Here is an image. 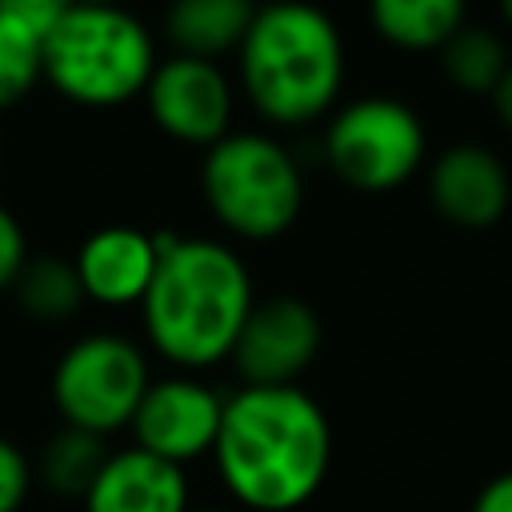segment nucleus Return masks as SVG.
I'll return each instance as SVG.
<instances>
[{
	"label": "nucleus",
	"instance_id": "1",
	"mask_svg": "<svg viewBox=\"0 0 512 512\" xmlns=\"http://www.w3.org/2000/svg\"><path fill=\"white\" fill-rule=\"evenodd\" d=\"M212 460L236 504L252 512H296L328 476L332 428L300 384H244L224 396Z\"/></svg>",
	"mask_w": 512,
	"mask_h": 512
},
{
	"label": "nucleus",
	"instance_id": "2",
	"mask_svg": "<svg viewBox=\"0 0 512 512\" xmlns=\"http://www.w3.org/2000/svg\"><path fill=\"white\" fill-rule=\"evenodd\" d=\"M156 248L160 260L140 300L148 344L184 372L228 360L256 304L244 260L208 236L156 232Z\"/></svg>",
	"mask_w": 512,
	"mask_h": 512
},
{
	"label": "nucleus",
	"instance_id": "3",
	"mask_svg": "<svg viewBox=\"0 0 512 512\" xmlns=\"http://www.w3.org/2000/svg\"><path fill=\"white\" fill-rule=\"evenodd\" d=\"M236 76L248 104L268 124H312L336 104L344 84L340 28L308 0L260 4L236 48Z\"/></svg>",
	"mask_w": 512,
	"mask_h": 512
},
{
	"label": "nucleus",
	"instance_id": "4",
	"mask_svg": "<svg viewBox=\"0 0 512 512\" xmlns=\"http://www.w3.org/2000/svg\"><path fill=\"white\" fill-rule=\"evenodd\" d=\"M44 80L80 108H116L144 96L160 56L152 32L120 4L80 0L40 40Z\"/></svg>",
	"mask_w": 512,
	"mask_h": 512
},
{
	"label": "nucleus",
	"instance_id": "5",
	"mask_svg": "<svg viewBox=\"0 0 512 512\" xmlns=\"http://www.w3.org/2000/svg\"><path fill=\"white\" fill-rule=\"evenodd\" d=\"M200 192L216 224L240 240L284 236L304 208L296 156L264 132H228L204 152Z\"/></svg>",
	"mask_w": 512,
	"mask_h": 512
},
{
	"label": "nucleus",
	"instance_id": "6",
	"mask_svg": "<svg viewBox=\"0 0 512 512\" xmlns=\"http://www.w3.org/2000/svg\"><path fill=\"white\" fill-rule=\"evenodd\" d=\"M148 384V360L128 336L92 332L60 352L52 368V404L64 424L112 436L132 424Z\"/></svg>",
	"mask_w": 512,
	"mask_h": 512
},
{
	"label": "nucleus",
	"instance_id": "7",
	"mask_svg": "<svg viewBox=\"0 0 512 512\" xmlns=\"http://www.w3.org/2000/svg\"><path fill=\"white\" fill-rule=\"evenodd\" d=\"M324 160L356 192H392L424 164V124L404 100L360 96L328 120Z\"/></svg>",
	"mask_w": 512,
	"mask_h": 512
},
{
	"label": "nucleus",
	"instance_id": "8",
	"mask_svg": "<svg viewBox=\"0 0 512 512\" xmlns=\"http://www.w3.org/2000/svg\"><path fill=\"white\" fill-rule=\"evenodd\" d=\"M152 124L188 148H212L232 132V80L216 60L164 56L144 88Z\"/></svg>",
	"mask_w": 512,
	"mask_h": 512
},
{
	"label": "nucleus",
	"instance_id": "9",
	"mask_svg": "<svg viewBox=\"0 0 512 512\" xmlns=\"http://www.w3.org/2000/svg\"><path fill=\"white\" fill-rule=\"evenodd\" d=\"M324 344L320 312L300 296H268L256 300L236 344L232 364L244 384H300Z\"/></svg>",
	"mask_w": 512,
	"mask_h": 512
},
{
	"label": "nucleus",
	"instance_id": "10",
	"mask_svg": "<svg viewBox=\"0 0 512 512\" xmlns=\"http://www.w3.org/2000/svg\"><path fill=\"white\" fill-rule=\"evenodd\" d=\"M220 420H224V396L212 384L196 380L192 372H176L148 384L128 428L136 436V448L184 468L196 456H212Z\"/></svg>",
	"mask_w": 512,
	"mask_h": 512
},
{
	"label": "nucleus",
	"instance_id": "11",
	"mask_svg": "<svg viewBox=\"0 0 512 512\" xmlns=\"http://www.w3.org/2000/svg\"><path fill=\"white\" fill-rule=\"evenodd\" d=\"M156 260H160L156 232H144L132 224H104L88 232L72 256L84 296L104 308L140 304L152 284Z\"/></svg>",
	"mask_w": 512,
	"mask_h": 512
},
{
	"label": "nucleus",
	"instance_id": "12",
	"mask_svg": "<svg viewBox=\"0 0 512 512\" xmlns=\"http://www.w3.org/2000/svg\"><path fill=\"white\" fill-rule=\"evenodd\" d=\"M428 196L444 220L460 228H488L504 216L512 184L496 152L480 144H452L428 172Z\"/></svg>",
	"mask_w": 512,
	"mask_h": 512
},
{
	"label": "nucleus",
	"instance_id": "13",
	"mask_svg": "<svg viewBox=\"0 0 512 512\" xmlns=\"http://www.w3.org/2000/svg\"><path fill=\"white\" fill-rule=\"evenodd\" d=\"M80 504L84 512H188V472L132 444L108 452Z\"/></svg>",
	"mask_w": 512,
	"mask_h": 512
},
{
	"label": "nucleus",
	"instance_id": "14",
	"mask_svg": "<svg viewBox=\"0 0 512 512\" xmlns=\"http://www.w3.org/2000/svg\"><path fill=\"white\" fill-rule=\"evenodd\" d=\"M256 8V0H172L164 16V36L172 52L220 64L244 44Z\"/></svg>",
	"mask_w": 512,
	"mask_h": 512
},
{
	"label": "nucleus",
	"instance_id": "15",
	"mask_svg": "<svg viewBox=\"0 0 512 512\" xmlns=\"http://www.w3.org/2000/svg\"><path fill=\"white\" fill-rule=\"evenodd\" d=\"M464 8V0H368V20L400 52H440L464 28Z\"/></svg>",
	"mask_w": 512,
	"mask_h": 512
},
{
	"label": "nucleus",
	"instance_id": "16",
	"mask_svg": "<svg viewBox=\"0 0 512 512\" xmlns=\"http://www.w3.org/2000/svg\"><path fill=\"white\" fill-rule=\"evenodd\" d=\"M104 460H108L104 436L84 432V428H72V424H60L56 436L40 452L36 476L44 480L48 492L84 500L88 488H92V480H96V472L104 468Z\"/></svg>",
	"mask_w": 512,
	"mask_h": 512
},
{
	"label": "nucleus",
	"instance_id": "17",
	"mask_svg": "<svg viewBox=\"0 0 512 512\" xmlns=\"http://www.w3.org/2000/svg\"><path fill=\"white\" fill-rule=\"evenodd\" d=\"M20 308L44 324H60L68 316L80 312V304L88 300L84 288H80V276H76V264L72 260H60V256H32L24 264V272L16 276L12 284Z\"/></svg>",
	"mask_w": 512,
	"mask_h": 512
},
{
	"label": "nucleus",
	"instance_id": "18",
	"mask_svg": "<svg viewBox=\"0 0 512 512\" xmlns=\"http://www.w3.org/2000/svg\"><path fill=\"white\" fill-rule=\"evenodd\" d=\"M440 60H444V76L460 88V92H472V96H492L500 76L508 72V48L496 32L488 28H460L444 48H440Z\"/></svg>",
	"mask_w": 512,
	"mask_h": 512
},
{
	"label": "nucleus",
	"instance_id": "19",
	"mask_svg": "<svg viewBox=\"0 0 512 512\" xmlns=\"http://www.w3.org/2000/svg\"><path fill=\"white\" fill-rule=\"evenodd\" d=\"M40 32L20 24L16 16L0 12V112L20 104L44 80V52Z\"/></svg>",
	"mask_w": 512,
	"mask_h": 512
},
{
	"label": "nucleus",
	"instance_id": "20",
	"mask_svg": "<svg viewBox=\"0 0 512 512\" xmlns=\"http://www.w3.org/2000/svg\"><path fill=\"white\" fill-rule=\"evenodd\" d=\"M28 492H32V464L8 436H0V512H20Z\"/></svg>",
	"mask_w": 512,
	"mask_h": 512
},
{
	"label": "nucleus",
	"instance_id": "21",
	"mask_svg": "<svg viewBox=\"0 0 512 512\" xmlns=\"http://www.w3.org/2000/svg\"><path fill=\"white\" fill-rule=\"evenodd\" d=\"M28 264V240H24V228L20 220L0 204V292H8L16 284V276L24 272Z\"/></svg>",
	"mask_w": 512,
	"mask_h": 512
},
{
	"label": "nucleus",
	"instance_id": "22",
	"mask_svg": "<svg viewBox=\"0 0 512 512\" xmlns=\"http://www.w3.org/2000/svg\"><path fill=\"white\" fill-rule=\"evenodd\" d=\"M72 4H80V0H0V12L16 16L20 24H28V28H36L44 36Z\"/></svg>",
	"mask_w": 512,
	"mask_h": 512
},
{
	"label": "nucleus",
	"instance_id": "23",
	"mask_svg": "<svg viewBox=\"0 0 512 512\" xmlns=\"http://www.w3.org/2000/svg\"><path fill=\"white\" fill-rule=\"evenodd\" d=\"M472 512H512V472H500L496 480H488L480 488Z\"/></svg>",
	"mask_w": 512,
	"mask_h": 512
},
{
	"label": "nucleus",
	"instance_id": "24",
	"mask_svg": "<svg viewBox=\"0 0 512 512\" xmlns=\"http://www.w3.org/2000/svg\"><path fill=\"white\" fill-rule=\"evenodd\" d=\"M492 104H496V116L504 120V128H512V64H508V72L500 76V84H496V92H492Z\"/></svg>",
	"mask_w": 512,
	"mask_h": 512
},
{
	"label": "nucleus",
	"instance_id": "25",
	"mask_svg": "<svg viewBox=\"0 0 512 512\" xmlns=\"http://www.w3.org/2000/svg\"><path fill=\"white\" fill-rule=\"evenodd\" d=\"M500 12H504V20L512 24V0H500Z\"/></svg>",
	"mask_w": 512,
	"mask_h": 512
},
{
	"label": "nucleus",
	"instance_id": "26",
	"mask_svg": "<svg viewBox=\"0 0 512 512\" xmlns=\"http://www.w3.org/2000/svg\"><path fill=\"white\" fill-rule=\"evenodd\" d=\"M188 512H224V508H188Z\"/></svg>",
	"mask_w": 512,
	"mask_h": 512
}]
</instances>
